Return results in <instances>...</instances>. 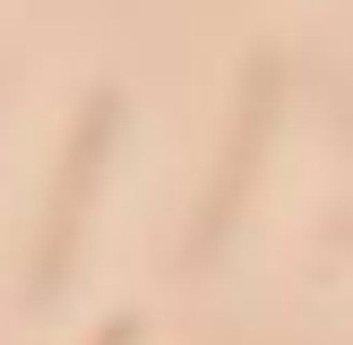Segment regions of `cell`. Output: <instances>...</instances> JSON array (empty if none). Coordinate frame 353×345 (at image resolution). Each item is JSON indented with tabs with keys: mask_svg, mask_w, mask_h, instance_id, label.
Wrapping results in <instances>:
<instances>
[{
	"mask_svg": "<svg viewBox=\"0 0 353 345\" xmlns=\"http://www.w3.org/2000/svg\"><path fill=\"white\" fill-rule=\"evenodd\" d=\"M268 95H276V78H268V69H250V86H241V138H233V155H224V181H216V207H207V233H199V241L224 233L241 181H250V155H259V138H268Z\"/></svg>",
	"mask_w": 353,
	"mask_h": 345,
	"instance_id": "obj_1",
	"label": "cell"
},
{
	"mask_svg": "<svg viewBox=\"0 0 353 345\" xmlns=\"http://www.w3.org/2000/svg\"><path fill=\"white\" fill-rule=\"evenodd\" d=\"M103 345H130V319H112V337H103Z\"/></svg>",
	"mask_w": 353,
	"mask_h": 345,
	"instance_id": "obj_2",
	"label": "cell"
}]
</instances>
